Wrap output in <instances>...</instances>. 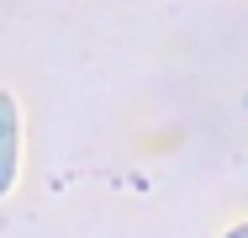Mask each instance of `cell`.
<instances>
[{"mask_svg": "<svg viewBox=\"0 0 248 238\" xmlns=\"http://www.w3.org/2000/svg\"><path fill=\"white\" fill-rule=\"evenodd\" d=\"M227 238H248V222H238V228H232V233H227Z\"/></svg>", "mask_w": 248, "mask_h": 238, "instance_id": "obj_2", "label": "cell"}, {"mask_svg": "<svg viewBox=\"0 0 248 238\" xmlns=\"http://www.w3.org/2000/svg\"><path fill=\"white\" fill-rule=\"evenodd\" d=\"M16 153H21V117L16 101L0 90V196L16 186Z\"/></svg>", "mask_w": 248, "mask_h": 238, "instance_id": "obj_1", "label": "cell"}]
</instances>
